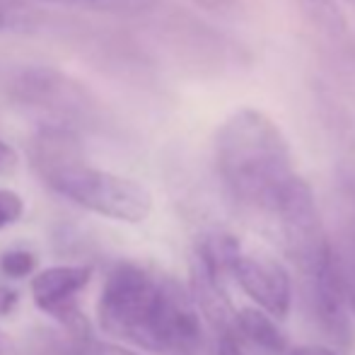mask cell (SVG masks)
Listing matches in <instances>:
<instances>
[{"mask_svg": "<svg viewBox=\"0 0 355 355\" xmlns=\"http://www.w3.org/2000/svg\"><path fill=\"white\" fill-rule=\"evenodd\" d=\"M17 167V155L8 143L0 141V174H10Z\"/></svg>", "mask_w": 355, "mask_h": 355, "instance_id": "20", "label": "cell"}, {"mask_svg": "<svg viewBox=\"0 0 355 355\" xmlns=\"http://www.w3.org/2000/svg\"><path fill=\"white\" fill-rule=\"evenodd\" d=\"M338 268H341L343 293H346L348 307L355 312V252H348L346 257H338Z\"/></svg>", "mask_w": 355, "mask_h": 355, "instance_id": "17", "label": "cell"}, {"mask_svg": "<svg viewBox=\"0 0 355 355\" xmlns=\"http://www.w3.org/2000/svg\"><path fill=\"white\" fill-rule=\"evenodd\" d=\"M191 297L218 336L237 334V309L232 307V300L225 290V276L215 271L198 252L191 261Z\"/></svg>", "mask_w": 355, "mask_h": 355, "instance_id": "10", "label": "cell"}, {"mask_svg": "<svg viewBox=\"0 0 355 355\" xmlns=\"http://www.w3.org/2000/svg\"><path fill=\"white\" fill-rule=\"evenodd\" d=\"M68 201L121 223H143L153 211V196L136 179L89 167L80 157L42 179Z\"/></svg>", "mask_w": 355, "mask_h": 355, "instance_id": "3", "label": "cell"}, {"mask_svg": "<svg viewBox=\"0 0 355 355\" xmlns=\"http://www.w3.org/2000/svg\"><path fill=\"white\" fill-rule=\"evenodd\" d=\"M34 268H37V257L32 252H24V249L5 252L0 257V273H5L8 278H24L34 273Z\"/></svg>", "mask_w": 355, "mask_h": 355, "instance_id": "15", "label": "cell"}, {"mask_svg": "<svg viewBox=\"0 0 355 355\" xmlns=\"http://www.w3.org/2000/svg\"><path fill=\"white\" fill-rule=\"evenodd\" d=\"M201 319L191 293H187L182 283L164 278L162 302L153 329V351L193 355L201 348Z\"/></svg>", "mask_w": 355, "mask_h": 355, "instance_id": "7", "label": "cell"}, {"mask_svg": "<svg viewBox=\"0 0 355 355\" xmlns=\"http://www.w3.org/2000/svg\"><path fill=\"white\" fill-rule=\"evenodd\" d=\"M162 283L148 268L121 261L107 276L97 302V322L107 334L153 351V329L162 302Z\"/></svg>", "mask_w": 355, "mask_h": 355, "instance_id": "2", "label": "cell"}, {"mask_svg": "<svg viewBox=\"0 0 355 355\" xmlns=\"http://www.w3.org/2000/svg\"><path fill=\"white\" fill-rule=\"evenodd\" d=\"M309 300L314 304V314L324 331L341 343H348L351 336V322H348V300L343 293L341 268H338V254L334 252L312 276L307 278Z\"/></svg>", "mask_w": 355, "mask_h": 355, "instance_id": "9", "label": "cell"}, {"mask_svg": "<svg viewBox=\"0 0 355 355\" xmlns=\"http://www.w3.org/2000/svg\"><path fill=\"white\" fill-rule=\"evenodd\" d=\"M22 215H24V201L19 198V193L10 191V189H0V230L22 220Z\"/></svg>", "mask_w": 355, "mask_h": 355, "instance_id": "16", "label": "cell"}, {"mask_svg": "<svg viewBox=\"0 0 355 355\" xmlns=\"http://www.w3.org/2000/svg\"><path fill=\"white\" fill-rule=\"evenodd\" d=\"M218 355H244L237 334H225L218 338Z\"/></svg>", "mask_w": 355, "mask_h": 355, "instance_id": "18", "label": "cell"}, {"mask_svg": "<svg viewBox=\"0 0 355 355\" xmlns=\"http://www.w3.org/2000/svg\"><path fill=\"white\" fill-rule=\"evenodd\" d=\"M10 97L19 107L46 114L53 126H66L78 131L80 126H102V99L85 87L80 80L56 68H24L10 80Z\"/></svg>", "mask_w": 355, "mask_h": 355, "instance_id": "4", "label": "cell"}, {"mask_svg": "<svg viewBox=\"0 0 355 355\" xmlns=\"http://www.w3.org/2000/svg\"><path fill=\"white\" fill-rule=\"evenodd\" d=\"M193 3H198L201 8L211 10V12H227V10L234 8L237 0H193Z\"/></svg>", "mask_w": 355, "mask_h": 355, "instance_id": "22", "label": "cell"}, {"mask_svg": "<svg viewBox=\"0 0 355 355\" xmlns=\"http://www.w3.org/2000/svg\"><path fill=\"white\" fill-rule=\"evenodd\" d=\"M273 215L281 225L285 252L300 266L304 278H309L331 257L334 247L324 232V223L312 189L302 177H295L290 182Z\"/></svg>", "mask_w": 355, "mask_h": 355, "instance_id": "5", "label": "cell"}, {"mask_svg": "<svg viewBox=\"0 0 355 355\" xmlns=\"http://www.w3.org/2000/svg\"><path fill=\"white\" fill-rule=\"evenodd\" d=\"M237 336L261 355H288L293 348L276 319L257 307H244L237 312Z\"/></svg>", "mask_w": 355, "mask_h": 355, "instance_id": "11", "label": "cell"}, {"mask_svg": "<svg viewBox=\"0 0 355 355\" xmlns=\"http://www.w3.org/2000/svg\"><path fill=\"white\" fill-rule=\"evenodd\" d=\"M44 22V12L29 0H0V32H34Z\"/></svg>", "mask_w": 355, "mask_h": 355, "instance_id": "12", "label": "cell"}, {"mask_svg": "<svg viewBox=\"0 0 355 355\" xmlns=\"http://www.w3.org/2000/svg\"><path fill=\"white\" fill-rule=\"evenodd\" d=\"M92 281L89 266H53L44 268L34 276L32 295L39 309L51 314L68 331L71 338L85 341L89 336V322L78 307V295Z\"/></svg>", "mask_w": 355, "mask_h": 355, "instance_id": "6", "label": "cell"}, {"mask_svg": "<svg viewBox=\"0 0 355 355\" xmlns=\"http://www.w3.org/2000/svg\"><path fill=\"white\" fill-rule=\"evenodd\" d=\"M215 167L234 201L276 213L297 172L293 150L276 121L254 107L234 109L215 133Z\"/></svg>", "mask_w": 355, "mask_h": 355, "instance_id": "1", "label": "cell"}, {"mask_svg": "<svg viewBox=\"0 0 355 355\" xmlns=\"http://www.w3.org/2000/svg\"><path fill=\"white\" fill-rule=\"evenodd\" d=\"M53 355H141V353L128 351V348L119 346V343L97 341V338L78 341V338L68 336V341L58 343V346L53 348Z\"/></svg>", "mask_w": 355, "mask_h": 355, "instance_id": "14", "label": "cell"}, {"mask_svg": "<svg viewBox=\"0 0 355 355\" xmlns=\"http://www.w3.org/2000/svg\"><path fill=\"white\" fill-rule=\"evenodd\" d=\"M44 3H58L68 8L97 10V12H114V15H138L153 8L155 0H44Z\"/></svg>", "mask_w": 355, "mask_h": 355, "instance_id": "13", "label": "cell"}, {"mask_svg": "<svg viewBox=\"0 0 355 355\" xmlns=\"http://www.w3.org/2000/svg\"><path fill=\"white\" fill-rule=\"evenodd\" d=\"M239 288L273 319H283L293 304V283L283 263L259 254H242L232 268Z\"/></svg>", "mask_w": 355, "mask_h": 355, "instance_id": "8", "label": "cell"}, {"mask_svg": "<svg viewBox=\"0 0 355 355\" xmlns=\"http://www.w3.org/2000/svg\"><path fill=\"white\" fill-rule=\"evenodd\" d=\"M0 355H15V346L3 331H0Z\"/></svg>", "mask_w": 355, "mask_h": 355, "instance_id": "23", "label": "cell"}, {"mask_svg": "<svg viewBox=\"0 0 355 355\" xmlns=\"http://www.w3.org/2000/svg\"><path fill=\"white\" fill-rule=\"evenodd\" d=\"M19 304V295L17 290L12 288H5V285H0V317H5V314H10L15 307Z\"/></svg>", "mask_w": 355, "mask_h": 355, "instance_id": "19", "label": "cell"}, {"mask_svg": "<svg viewBox=\"0 0 355 355\" xmlns=\"http://www.w3.org/2000/svg\"><path fill=\"white\" fill-rule=\"evenodd\" d=\"M288 355H338L334 348H327V346H295V348H290V353Z\"/></svg>", "mask_w": 355, "mask_h": 355, "instance_id": "21", "label": "cell"}]
</instances>
